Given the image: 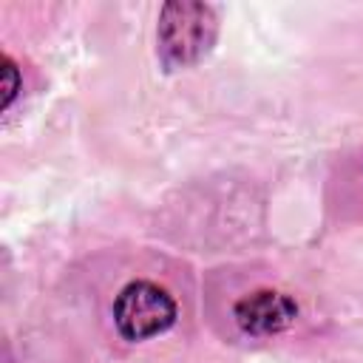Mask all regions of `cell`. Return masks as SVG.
I'll return each mask as SVG.
<instances>
[{
  "label": "cell",
  "instance_id": "6da1fadb",
  "mask_svg": "<svg viewBox=\"0 0 363 363\" xmlns=\"http://www.w3.org/2000/svg\"><path fill=\"white\" fill-rule=\"evenodd\" d=\"M216 34H218V20L213 6L193 0L164 3L156 28L159 57L170 71L187 68L210 54Z\"/></svg>",
  "mask_w": 363,
  "mask_h": 363
},
{
  "label": "cell",
  "instance_id": "7a4b0ae2",
  "mask_svg": "<svg viewBox=\"0 0 363 363\" xmlns=\"http://www.w3.org/2000/svg\"><path fill=\"white\" fill-rule=\"evenodd\" d=\"M176 320V301L150 281L128 284L113 303V323L125 340H147Z\"/></svg>",
  "mask_w": 363,
  "mask_h": 363
},
{
  "label": "cell",
  "instance_id": "277c9868",
  "mask_svg": "<svg viewBox=\"0 0 363 363\" xmlns=\"http://www.w3.org/2000/svg\"><path fill=\"white\" fill-rule=\"evenodd\" d=\"M0 74H3V102H0V108L6 111L11 105V99L17 96V91H20V74H17V68H14V62L9 57H3Z\"/></svg>",
  "mask_w": 363,
  "mask_h": 363
},
{
  "label": "cell",
  "instance_id": "3957f363",
  "mask_svg": "<svg viewBox=\"0 0 363 363\" xmlns=\"http://www.w3.org/2000/svg\"><path fill=\"white\" fill-rule=\"evenodd\" d=\"M235 323L247 332V335H278L284 329H289L298 318V303L275 289H255L250 295H244L235 309Z\"/></svg>",
  "mask_w": 363,
  "mask_h": 363
}]
</instances>
